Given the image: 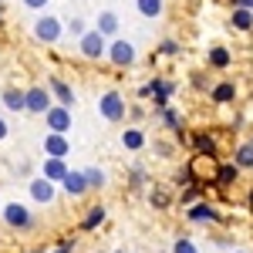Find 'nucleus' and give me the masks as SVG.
<instances>
[{
    "label": "nucleus",
    "mask_w": 253,
    "mask_h": 253,
    "mask_svg": "<svg viewBox=\"0 0 253 253\" xmlns=\"http://www.w3.org/2000/svg\"><path fill=\"white\" fill-rule=\"evenodd\" d=\"M236 179H240V169H236L233 162H219V169H216V175H213V186L216 189H230Z\"/></svg>",
    "instance_id": "obj_17"
},
{
    "label": "nucleus",
    "mask_w": 253,
    "mask_h": 253,
    "mask_svg": "<svg viewBox=\"0 0 253 253\" xmlns=\"http://www.w3.org/2000/svg\"><path fill=\"white\" fill-rule=\"evenodd\" d=\"M54 253H75V236H71V240L64 236V240L58 243V250H54Z\"/></svg>",
    "instance_id": "obj_33"
},
{
    "label": "nucleus",
    "mask_w": 253,
    "mask_h": 253,
    "mask_svg": "<svg viewBox=\"0 0 253 253\" xmlns=\"http://www.w3.org/2000/svg\"><path fill=\"white\" fill-rule=\"evenodd\" d=\"M0 216H3V223H7L10 230H20V233L34 230V213H31L24 203H7V206H0Z\"/></svg>",
    "instance_id": "obj_2"
},
{
    "label": "nucleus",
    "mask_w": 253,
    "mask_h": 253,
    "mask_svg": "<svg viewBox=\"0 0 253 253\" xmlns=\"http://www.w3.org/2000/svg\"><path fill=\"white\" fill-rule=\"evenodd\" d=\"M149 203H152V206H156V210H169V206H172V196L166 193V189H152V193H149Z\"/></svg>",
    "instance_id": "obj_29"
},
{
    "label": "nucleus",
    "mask_w": 253,
    "mask_h": 253,
    "mask_svg": "<svg viewBox=\"0 0 253 253\" xmlns=\"http://www.w3.org/2000/svg\"><path fill=\"white\" fill-rule=\"evenodd\" d=\"M61 189L71 196V199H81L84 193H91V189H88V182H84V172H81V169H71V172L64 175V179H61Z\"/></svg>",
    "instance_id": "obj_14"
},
{
    "label": "nucleus",
    "mask_w": 253,
    "mask_h": 253,
    "mask_svg": "<svg viewBox=\"0 0 253 253\" xmlns=\"http://www.w3.org/2000/svg\"><path fill=\"white\" fill-rule=\"evenodd\" d=\"M41 145H44V156L47 159H68L71 156V138L61 135V132H47Z\"/></svg>",
    "instance_id": "obj_9"
},
{
    "label": "nucleus",
    "mask_w": 253,
    "mask_h": 253,
    "mask_svg": "<svg viewBox=\"0 0 253 253\" xmlns=\"http://www.w3.org/2000/svg\"><path fill=\"white\" fill-rule=\"evenodd\" d=\"M135 10L149 20H159L166 14V0H135Z\"/></svg>",
    "instance_id": "obj_21"
},
{
    "label": "nucleus",
    "mask_w": 253,
    "mask_h": 253,
    "mask_svg": "<svg viewBox=\"0 0 253 253\" xmlns=\"http://www.w3.org/2000/svg\"><path fill=\"white\" fill-rule=\"evenodd\" d=\"M206 64L216 68V71H226V68L233 64V51L223 47V44H216V47H210V54H206Z\"/></svg>",
    "instance_id": "obj_16"
},
{
    "label": "nucleus",
    "mask_w": 253,
    "mask_h": 253,
    "mask_svg": "<svg viewBox=\"0 0 253 253\" xmlns=\"http://www.w3.org/2000/svg\"><path fill=\"white\" fill-rule=\"evenodd\" d=\"M128 115H132V122H142V115H145V112L135 105V108H128Z\"/></svg>",
    "instance_id": "obj_38"
},
{
    "label": "nucleus",
    "mask_w": 253,
    "mask_h": 253,
    "mask_svg": "<svg viewBox=\"0 0 253 253\" xmlns=\"http://www.w3.org/2000/svg\"><path fill=\"white\" fill-rule=\"evenodd\" d=\"M20 3H24L27 10H44V7H47L51 0H20Z\"/></svg>",
    "instance_id": "obj_34"
},
{
    "label": "nucleus",
    "mask_w": 253,
    "mask_h": 253,
    "mask_svg": "<svg viewBox=\"0 0 253 253\" xmlns=\"http://www.w3.org/2000/svg\"><path fill=\"white\" fill-rule=\"evenodd\" d=\"M61 38H64V24H61V17H54V14H41V17L34 20V41H41V44H58Z\"/></svg>",
    "instance_id": "obj_4"
},
{
    "label": "nucleus",
    "mask_w": 253,
    "mask_h": 253,
    "mask_svg": "<svg viewBox=\"0 0 253 253\" xmlns=\"http://www.w3.org/2000/svg\"><path fill=\"white\" fill-rule=\"evenodd\" d=\"M84 172V182H88V189H101L105 182H108V175L101 172L98 166H88V169H81Z\"/></svg>",
    "instance_id": "obj_27"
},
{
    "label": "nucleus",
    "mask_w": 253,
    "mask_h": 253,
    "mask_svg": "<svg viewBox=\"0 0 253 253\" xmlns=\"http://www.w3.org/2000/svg\"><path fill=\"white\" fill-rule=\"evenodd\" d=\"M44 122H47V132H61V135H68V132H71V108H64V105H51V108L44 112Z\"/></svg>",
    "instance_id": "obj_8"
},
{
    "label": "nucleus",
    "mask_w": 253,
    "mask_h": 253,
    "mask_svg": "<svg viewBox=\"0 0 253 253\" xmlns=\"http://www.w3.org/2000/svg\"><path fill=\"white\" fill-rule=\"evenodd\" d=\"M78 51H81V58H84V61H101V58H105V51H108V38L98 34L95 27H88V31L78 38Z\"/></svg>",
    "instance_id": "obj_3"
},
{
    "label": "nucleus",
    "mask_w": 253,
    "mask_h": 253,
    "mask_svg": "<svg viewBox=\"0 0 253 253\" xmlns=\"http://www.w3.org/2000/svg\"><path fill=\"white\" fill-rule=\"evenodd\" d=\"M247 206H250V213H253V189H250V196H247Z\"/></svg>",
    "instance_id": "obj_39"
},
{
    "label": "nucleus",
    "mask_w": 253,
    "mask_h": 253,
    "mask_svg": "<svg viewBox=\"0 0 253 253\" xmlns=\"http://www.w3.org/2000/svg\"><path fill=\"white\" fill-rule=\"evenodd\" d=\"M159 118L166 122V128H172L175 135L182 132V115H179L175 108H169V105H166V108H159Z\"/></svg>",
    "instance_id": "obj_26"
},
{
    "label": "nucleus",
    "mask_w": 253,
    "mask_h": 253,
    "mask_svg": "<svg viewBox=\"0 0 253 253\" xmlns=\"http://www.w3.org/2000/svg\"><path fill=\"white\" fill-rule=\"evenodd\" d=\"M105 58L112 61L115 68H132L138 58V51H135V44L132 41H125V38H112V44H108V51H105Z\"/></svg>",
    "instance_id": "obj_6"
},
{
    "label": "nucleus",
    "mask_w": 253,
    "mask_h": 253,
    "mask_svg": "<svg viewBox=\"0 0 253 253\" xmlns=\"http://www.w3.org/2000/svg\"><path fill=\"white\" fill-rule=\"evenodd\" d=\"M27 193H31V199H34V203H41V206H51V203L58 199V186H54V182H47L44 175H38V179H31Z\"/></svg>",
    "instance_id": "obj_10"
},
{
    "label": "nucleus",
    "mask_w": 253,
    "mask_h": 253,
    "mask_svg": "<svg viewBox=\"0 0 253 253\" xmlns=\"http://www.w3.org/2000/svg\"><path fill=\"white\" fill-rule=\"evenodd\" d=\"M250 145H253V138H250Z\"/></svg>",
    "instance_id": "obj_41"
},
{
    "label": "nucleus",
    "mask_w": 253,
    "mask_h": 253,
    "mask_svg": "<svg viewBox=\"0 0 253 253\" xmlns=\"http://www.w3.org/2000/svg\"><path fill=\"white\" fill-rule=\"evenodd\" d=\"M122 145H125L128 152L145 149V132H142V128H135V125H132V128H125V132H122Z\"/></svg>",
    "instance_id": "obj_23"
},
{
    "label": "nucleus",
    "mask_w": 253,
    "mask_h": 253,
    "mask_svg": "<svg viewBox=\"0 0 253 253\" xmlns=\"http://www.w3.org/2000/svg\"><path fill=\"white\" fill-rule=\"evenodd\" d=\"M0 101H3V108L7 112H24V91L20 88H7V91H0Z\"/></svg>",
    "instance_id": "obj_22"
},
{
    "label": "nucleus",
    "mask_w": 253,
    "mask_h": 253,
    "mask_svg": "<svg viewBox=\"0 0 253 253\" xmlns=\"http://www.w3.org/2000/svg\"><path fill=\"white\" fill-rule=\"evenodd\" d=\"M186 216H189L193 223H219V219H223V216H219V210H216L213 203H206V199L193 203V206L186 210Z\"/></svg>",
    "instance_id": "obj_11"
},
{
    "label": "nucleus",
    "mask_w": 253,
    "mask_h": 253,
    "mask_svg": "<svg viewBox=\"0 0 253 253\" xmlns=\"http://www.w3.org/2000/svg\"><path fill=\"white\" fill-rule=\"evenodd\" d=\"M51 105H54V98L47 91V84H31V88H24V112H27V115H44Z\"/></svg>",
    "instance_id": "obj_5"
},
{
    "label": "nucleus",
    "mask_w": 253,
    "mask_h": 253,
    "mask_svg": "<svg viewBox=\"0 0 253 253\" xmlns=\"http://www.w3.org/2000/svg\"><path fill=\"white\" fill-rule=\"evenodd\" d=\"M95 31H98V34H105V38H118V31H122V20H118V14H115V10H98Z\"/></svg>",
    "instance_id": "obj_15"
},
{
    "label": "nucleus",
    "mask_w": 253,
    "mask_h": 253,
    "mask_svg": "<svg viewBox=\"0 0 253 253\" xmlns=\"http://www.w3.org/2000/svg\"><path fill=\"white\" fill-rule=\"evenodd\" d=\"M233 166L240 169V172H243V169H253V145H250V142H240V145H236Z\"/></svg>",
    "instance_id": "obj_25"
},
{
    "label": "nucleus",
    "mask_w": 253,
    "mask_h": 253,
    "mask_svg": "<svg viewBox=\"0 0 253 253\" xmlns=\"http://www.w3.org/2000/svg\"><path fill=\"white\" fill-rule=\"evenodd\" d=\"M47 91L54 98V105H64V108H75V91H71V84L61 78H47Z\"/></svg>",
    "instance_id": "obj_13"
},
{
    "label": "nucleus",
    "mask_w": 253,
    "mask_h": 253,
    "mask_svg": "<svg viewBox=\"0 0 253 253\" xmlns=\"http://www.w3.org/2000/svg\"><path fill=\"white\" fill-rule=\"evenodd\" d=\"M230 27L240 31V34H250V31H253V10L233 7V10H230Z\"/></svg>",
    "instance_id": "obj_19"
},
{
    "label": "nucleus",
    "mask_w": 253,
    "mask_h": 253,
    "mask_svg": "<svg viewBox=\"0 0 253 253\" xmlns=\"http://www.w3.org/2000/svg\"><path fill=\"white\" fill-rule=\"evenodd\" d=\"M189 145H193L196 152H206V156H216V138L210 132H193V135L186 138Z\"/></svg>",
    "instance_id": "obj_20"
},
{
    "label": "nucleus",
    "mask_w": 253,
    "mask_h": 253,
    "mask_svg": "<svg viewBox=\"0 0 253 253\" xmlns=\"http://www.w3.org/2000/svg\"><path fill=\"white\" fill-rule=\"evenodd\" d=\"M125 112H128V105H125V95L115 91V88H108L105 95L98 98V115L105 118V122H125Z\"/></svg>",
    "instance_id": "obj_1"
},
{
    "label": "nucleus",
    "mask_w": 253,
    "mask_h": 253,
    "mask_svg": "<svg viewBox=\"0 0 253 253\" xmlns=\"http://www.w3.org/2000/svg\"><path fill=\"white\" fill-rule=\"evenodd\" d=\"M71 172V166H68V159H47L44 156V166H41V175L47 179V182H54V186H61V179Z\"/></svg>",
    "instance_id": "obj_12"
},
{
    "label": "nucleus",
    "mask_w": 253,
    "mask_h": 253,
    "mask_svg": "<svg viewBox=\"0 0 253 253\" xmlns=\"http://www.w3.org/2000/svg\"><path fill=\"white\" fill-rule=\"evenodd\" d=\"M199 196H203V182H193V186H186V189L179 193V203L193 206V203H199Z\"/></svg>",
    "instance_id": "obj_28"
},
{
    "label": "nucleus",
    "mask_w": 253,
    "mask_h": 253,
    "mask_svg": "<svg viewBox=\"0 0 253 253\" xmlns=\"http://www.w3.org/2000/svg\"><path fill=\"white\" fill-rule=\"evenodd\" d=\"M169 253H199V250H196L193 240H175V247H172Z\"/></svg>",
    "instance_id": "obj_32"
},
{
    "label": "nucleus",
    "mask_w": 253,
    "mask_h": 253,
    "mask_svg": "<svg viewBox=\"0 0 253 253\" xmlns=\"http://www.w3.org/2000/svg\"><path fill=\"white\" fill-rule=\"evenodd\" d=\"M142 182H145V172H142V169H138V166H135V169H132V186H135V189H138Z\"/></svg>",
    "instance_id": "obj_35"
},
{
    "label": "nucleus",
    "mask_w": 253,
    "mask_h": 253,
    "mask_svg": "<svg viewBox=\"0 0 253 253\" xmlns=\"http://www.w3.org/2000/svg\"><path fill=\"white\" fill-rule=\"evenodd\" d=\"M162 253H166V250H162Z\"/></svg>",
    "instance_id": "obj_42"
},
{
    "label": "nucleus",
    "mask_w": 253,
    "mask_h": 253,
    "mask_svg": "<svg viewBox=\"0 0 253 253\" xmlns=\"http://www.w3.org/2000/svg\"><path fill=\"white\" fill-rule=\"evenodd\" d=\"M236 253H247V250H236Z\"/></svg>",
    "instance_id": "obj_40"
},
{
    "label": "nucleus",
    "mask_w": 253,
    "mask_h": 253,
    "mask_svg": "<svg viewBox=\"0 0 253 253\" xmlns=\"http://www.w3.org/2000/svg\"><path fill=\"white\" fill-rule=\"evenodd\" d=\"M7 135H10V125H7V118L0 115V142H3V138H7Z\"/></svg>",
    "instance_id": "obj_36"
},
{
    "label": "nucleus",
    "mask_w": 253,
    "mask_h": 253,
    "mask_svg": "<svg viewBox=\"0 0 253 253\" xmlns=\"http://www.w3.org/2000/svg\"><path fill=\"white\" fill-rule=\"evenodd\" d=\"M64 31H68L71 38H81V34L88 31V24H84V20H81V17H71V20H68V24H64Z\"/></svg>",
    "instance_id": "obj_30"
},
{
    "label": "nucleus",
    "mask_w": 253,
    "mask_h": 253,
    "mask_svg": "<svg viewBox=\"0 0 253 253\" xmlns=\"http://www.w3.org/2000/svg\"><path fill=\"white\" fill-rule=\"evenodd\" d=\"M101 223H105V206H101V203H95V206L84 213V219H81V230H84V233H91V230H98V226H101Z\"/></svg>",
    "instance_id": "obj_24"
},
{
    "label": "nucleus",
    "mask_w": 253,
    "mask_h": 253,
    "mask_svg": "<svg viewBox=\"0 0 253 253\" xmlns=\"http://www.w3.org/2000/svg\"><path fill=\"white\" fill-rule=\"evenodd\" d=\"M210 98H213V105H233L236 101V81H219V84H213Z\"/></svg>",
    "instance_id": "obj_18"
},
{
    "label": "nucleus",
    "mask_w": 253,
    "mask_h": 253,
    "mask_svg": "<svg viewBox=\"0 0 253 253\" xmlns=\"http://www.w3.org/2000/svg\"><path fill=\"white\" fill-rule=\"evenodd\" d=\"M216 169H219V159L216 156H206V152H196L193 159H189V172H193V179L196 182H210L213 186V175H216Z\"/></svg>",
    "instance_id": "obj_7"
},
{
    "label": "nucleus",
    "mask_w": 253,
    "mask_h": 253,
    "mask_svg": "<svg viewBox=\"0 0 253 253\" xmlns=\"http://www.w3.org/2000/svg\"><path fill=\"white\" fill-rule=\"evenodd\" d=\"M230 7H243V10H253V0H230Z\"/></svg>",
    "instance_id": "obj_37"
},
{
    "label": "nucleus",
    "mask_w": 253,
    "mask_h": 253,
    "mask_svg": "<svg viewBox=\"0 0 253 253\" xmlns=\"http://www.w3.org/2000/svg\"><path fill=\"white\" fill-rule=\"evenodd\" d=\"M159 54H166V58H175V54H179V41L166 38L162 44H159Z\"/></svg>",
    "instance_id": "obj_31"
}]
</instances>
